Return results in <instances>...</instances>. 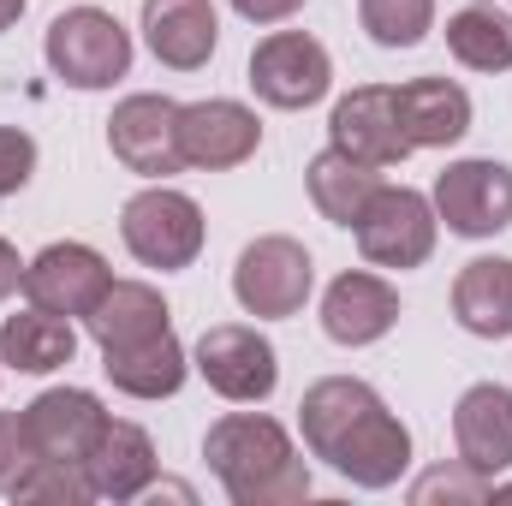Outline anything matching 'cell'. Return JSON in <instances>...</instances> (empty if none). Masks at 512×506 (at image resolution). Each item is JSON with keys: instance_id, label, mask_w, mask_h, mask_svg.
Returning a JSON list of instances; mask_svg holds the SVG:
<instances>
[{"instance_id": "cell-5", "label": "cell", "mask_w": 512, "mask_h": 506, "mask_svg": "<svg viewBox=\"0 0 512 506\" xmlns=\"http://www.w3.org/2000/svg\"><path fill=\"white\" fill-rule=\"evenodd\" d=\"M310 286H316L310 251L298 239H286V233L251 239L239 251V262H233V298L245 304V316H268V322L298 316L304 298H310Z\"/></svg>"}, {"instance_id": "cell-28", "label": "cell", "mask_w": 512, "mask_h": 506, "mask_svg": "<svg viewBox=\"0 0 512 506\" xmlns=\"http://www.w3.org/2000/svg\"><path fill=\"white\" fill-rule=\"evenodd\" d=\"M36 441L24 429V411H0V495H18V483L36 471Z\"/></svg>"}, {"instance_id": "cell-10", "label": "cell", "mask_w": 512, "mask_h": 506, "mask_svg": "<svg viewBox=\"0 0 512 506\" xmlns=\"http://www.w3.org/2000/svg\"><path fill=\"white\" fill-rule=\"evenodd\" d=\"M197 376L209 381L221 399H233V405H256V399L274 393L280 358H274V346L256 328H245V322H215L197 340Z\"/></svg>"}, {"instance_id": "cell-31", "label": "cell", "mask_w": 512, "mask_h": 506, "mask_svg": "<svg viewBox=\"0 0 512 506\" xmlns=\"http://www.w3.org/2000/svg\"><path fill=\"white\" fill-rule=\"evenodd\" d=\"M304 0H233V12L239 18H251V24H280V18H292Z\"/></svg>"}, {"instance_id": "cell-2", "label": "cell", "mask_w": 512, "mask_h": 506, "mask_svg": "<svg viewBox=\"0 0 512 506\" xmlns=\"http://www.w3.org/2000/svg\"><path fill=\"white\" fill-rule=\"evenodd\" d=\"M203 459L233 506H298L310 495V465L292 435L262 411H227L203 435Z\"/></svg>"}, {"instance_id": "cell-18", "label": "cell", "mask_w": 512, "mask_h": 506, "mask_svg": "<svg viewBox=\"0 0 512 506\" xmlns=\"http://www.w3.org/2000/svg\"><path fill=\"white\" fill-rule=\"evenodd\" d=\"M393 102H399V126L411 137V149H447V143H459L471 131V96L453 78L393 84Z\"/></svg>"}, {"instance_id": "cell-11", "label": "cell", "mask_w": 512, "mask_h": 506, "mask_svg": "<svg viewBox=\"0 0 512 506\" xmlns=\"http://www.w3.org/2000/svg\"><path fill=\"white\" fill-rule=\"evenodd\" d=\"M108 149L114 161H126L131 173L143 179H167L185 167L179 155V102L173 96H126L114 114H108Z\"/></svg>"}, {"instance_id": "cell-7", "label": "cell", "mask_w": 512, "mask_h": 506, "mask_svg": "<svg viewBox=\"0 0 512 506\" xmlns=\"http://www.w3.org/2000/svg\"><path fill=\"white\" fill-rule=\"evenodd\" d=\"M245 78H251V90L268 108L298 114V108H310V102L328 96L334 60H328V48H322L316 36H304V30H274V36H262L251 48V72H245Z\"/></svg>"}, {"instance_id": "cell-6", "label": "cell", "mask_w": 512, "mask_h": 506, "mask_svg": "<svg viewBox=\"0 0 512 506\" xmlns=\"http://www.w3.org/2000/svg\"><path fill=\"white\" fill-rule=\"evenodd\" d=\"M358 251L370 256L376 268H423L435 256V233H441V215L423 191L411 185H382L370 197V209L358 215Z\"/></svg>"}, {"instance_id": "cell-4", "label": "cell", "mask_w": 512, "mask_h": 506, "mask_svg": "<svg viewBox=\"0 0 512 506\" xmlns=\"http://www.w3.org/2000/svg\"><path fill=\"white\" fill-rule=\"evenodd\" d=\"M120 239L143 268H191L203 251V209L173 185H149L120 209Z\"/></svg>"}, {"instance_id": "cell-17", "label": "cell", "mask_w": 512, "mask_h": 506, "mask_svg": "<svg viewBox=\"0 0 512 506\" xmlns=\"http://www.w3.org/2000/svg\"><path fill=\"white\" fill-rule=\"evenodd\" d=\"M143 42L161 66L197 72L221 42V18L209 0H143Z\"/></svg>"}, {"instance_id": "cell-14", "label": "cell", "mask_w": 512, "mask_h": 506, "mask_svg": "<svg viewBox=\"0 0 512 506\" xmlns=\"http://www.w3.org/2000/svg\"><path fill=\"white\" fill-rule=\"evenodd\" d=\"M328 137H334V149H346V155H358L370 167H399L411 155L393 84H358L352 96H340L334 114H328Z\"/></svg>"}, {"instance_id": "cell-32", "label": "cell", "mask_w": 512, "mask_h": 506, "mask_svg": "<svg viewBox=\"0 0 512 506\" xmlns=\"http://www.w3.org/2000/svg\"><path fill=\"white\" fill-rule=\"evenodd\" d=\"M18 286H24V262H18V251L0 239V298H12Z\"/></svg>"}, {"instance_id": "cell-24", "label": "cell", "mask_w": 512, "mask_h": 506, "mask_svg": "<svg viewBox=\"0 0 512 506\" xmlns=\"http://www.w3.org/2000/svg\"><path fill=\"white\" fill-rule=\"evenodd\" d=\"M102 370L108 381L131 393V399H173L179 387H185V346L173 340V328L167 334H155V340H137V346H114V352H102Z\"/></svg>"}, {"instance_id": "cell-22", "label": "cell", "mask_w": 512, "mask_h": 506, "mask_svg": "<svg viewBox=\"0 0 512 506\" xmlns=\"http://www.w3.org/2000/svg\"><path fill=\"white\" fill-rule=\"evenodd\" d=\"M304 185H310V203L322 209V221L334 227H358V215L370 209V197L382 191V167L346 155V149H322L310 167H304Z\"/></svg>"}, {"instance_id": "cell-23", "label": "cell", "mask_w": 512, "mask_h": 506, "mask_svg": "<svg viewBox=\"0 0 512 506\" xmlns=\"http://www.w3.org/2000/svg\"><path fill=\"white\" fill-rule=\"evenodd\" d=\"M72 352H78V334L54 310L30 304V310H18V316L0 322V364L18 370V376H48V370L72 364Z\"/></svg>"}, {"instance_id": "cell-29", "label": "cell", "mask_w": 512, "mask_h": 506, "mask_svg": "<svg viewBox=\"0 0 512 506\" xmlns=\"http://www.w3.org/2000/svg\"><path fill=\"white\" fill-rule=\"evenodd\" d=\"M411 501L417 506H429V501H465V506H477V501H489V477H477L471 465H459V471H429L417 489H411Z\"/></svg>"}, {"instance_id": "cell-25", "label": "cell", "mask_w": 512, "mask_h": 506, "mask_svg": "<svg viewBox=\"0 0 512 506\" xmlns=\"http://www.w3.org/2000/svg\"><path fill=\"white\" fill-rule=\"evenodd\" d=\"M447 48L471 72H512V18L495 6H465L447 18Z\"/></svg>"}, {"instance_id": "cell-20", "label": "cell", "mask_w": 512, "mask_h": 506, "mask_svg": "<svg viewBox=\"0 0 512 506\" xmlns=\"http://www.w3.org/2000/svg\"><path fill=\"white\" fill-rule=\"evenodd\" d=\"M453 316L477 340H507L512 334V256H477L453 280Z\"/></svg>"}, {"instance_id": "cell-21", "label": "cell", "mask_w": 512, "mask_h": 506, "mask_svg": "<svg viewBox=\"0 0 512 506\" xmlns=\"http://www.w3.org/2000/svg\"><path fill=\"white\" fill-rule=\"evenodd\" d=\"M84 322H90V340H96L102 352H114V346H137V340L167 334V328H173V310H167V298H161L155 286H143V280H114V286L102 292V304H96Z\"/></svg>"}, {"instance_id": "cell-30", "label": "cell", "mask_w": 512, "mask_h": 506, "mask_svg": "<svg viewBox=\"0 0 512 506\" xmlns=\"http://www.w3.org/2000/svg\"><path fill=\"white\" fill-rule=\"evenodd\" d=\"M30 173H36V137L18 126H0V197L24 191Z\"/></svg>"}, {"instance_id": "cell-3", "label": "cell", "mask_w": 512, "mask_h": 506, "mask_svg": "<svg viewBox=\"0 0 512 506\" xmlns=\"http://www.w3.org/2000/svg\"><path fill=\"white\" fill-rule=\"evenodd\" d=\"M48 66L72 90H108L131 72V30L102 6H72L48 24Z\"/></svg>"}, {"instance_id": "cell-9", "label": "cell", "mask_w": 512, "mask_h": 506, "mask_svg": "<svg viewBox=\"0 0 512 506\" xmlns=\"http://www.w3.org/2000/svg\"><path fill=\"white\" fill-rule=\"evenodd\" d=\"M108 286H114L108 256L90 251V245H78V239H60V245H48V251H36L24 262V298H30L36 310L66 316V322H72V316H90Z\"/></svg>"}, {"instance_id": "cell-12", "label": "cell", "mask_w": 512, "mask_h": 506, "mask_svg": "<svg viewBox=\"0 0 512 506\" xmlns=\"http://www.w3.org/2000/svg\"><path fill=\"white\" fill-rule=\"evenodd\" d=\"M262 143V126L245 102H227V96H209V102H185L179 108V155L185 167H203V173H227V167H245Z\"/></svg>"}, {"instance_id": "cell-15", "label": "cell", "mask_w": 512, "mask_h": 506, "mask_svg": "<svg viewBox=\"0 0 512 506\" xmlns=\"http://www.w3.org/2000/svg\"><path fill=\"white\" fill-rule=\"evenodd\" d=\"M453 441H459V465H471L477 477H501L512 465V387L501 381L465 387L453 405Z\"/></svg>"}, {"instance_id": "cell-34", "label": "cell", "mask_w": 512, "mask_h": 506, "mask_svg": "<svg viewBox=\"0 0 512 506\" xmlns=\"http://www.w3.org/2000/svg\"><path fill=\"white\" fill-rule=\"evenodd\" d=\"M495 495H512V489H495Z\"/></svg>"}, {"instance_id": "cell-1", "label": "cell", "mask_w": 512, "mask_h": 506, "mask_svg": "<svg viewBox=\"0 0 512 506\" xmlns=\"http://www.w3.org/2000/svg\"><path fill=\"white\" fill-rule=\"evenodd\" d=\"M304 447L328 459L358 489H393L411 465V429L387 411V399L358 376H322L298 405Z\"/></svg>"}, {"instance_id": "cell-16", "label": "cell", "mask_w": 512, "mask_h": 506, "mask_svg": "<svg viewBox=\"0 0 512 506\" xmlns=\"http://www.w3.org/2000/svg\"><path fill=\"white\" fill-rule=\"evenodd\" d=\"M393 322H399V292L382 274L352 268L322 292V334L334 346H376Z\"/></svg>"}, {"instance_id": "cell-8", "label": "cell", "mask_w": 512, "mask_h": 506, "mask_svg": "<svg viewBox=\"0 0 512 506\" xmlns=\"http://www.w3.org/2000/svg\"><path fill=\"white\" fill-rule=\"evenodd\" d=\"M435 215L459 239H495V233H507L512 227V167L507 161H489V155L453 161L435 179Z\"/></svg>"}, {"instance_id": "cell-13", "label": "cell", "mask_w": 512, "mask_h": 506, "mask_svg": "<svg viewBox=\"0 0 512 506\" xmlns=\"http://www.w3.org/2000/svg\"><path fill=\"white\" fill-rule=\"evenodd\" d=\"M24 429L36 441V459H60V465H84L90 447L108 429V411L90 387H48L24 405Z\"/></svg>"}, {"instance_id": "cell-26", "label": "cell", "mask_w": 512, "mask_h": 506, "mask_svg": "<svg viewBox=\"0 0 512 506\" xmlns=\"http://www.w3.org/2000/svg\"><path fill=\"white\" fill-rule=\"evenodd\" d=\"M358 24L382 48H417L435 30V0H364L358 6Z\"/></svg>"}, {"instance_id": "cell-27", "label": "cell", "mask_w": 512, "mask_h": 506, "mask_svg": "<svg viewBox=\"0 0 512 506\" xmlns=\"http://www.w3.org/2000/svg\"><path fill=\"white\" fill-rule=\"evenodd\" d=\"M12 501H48V506H84L96 501V489H90V477H84V465H60V459H42L24 483H18V495Z\"/></svg>"}, {"instance_id": "cell-19", "label": "cell", "mask_w": 512, "mask_h": 506, "mask_svg": "<svg viewBox=\"0 0 512 506\" xmlns=\"http://www.w3.org/2000/svg\"><path fill=\"white\" fill-rule=\"evenodd\" d=\"M84 477H90L96 501H137L155 483V441H149V429L108 417L102 441L84 459Z\"/></svg>"}, {"instance_id": "cell-33", "label": "cell", "mask_w": 512, "mask_h": 506, "mask_svg": "<svg viewBox=\"0 0 512 506\" xmlns=\"http://www.w3.org/2000/svg\"><path fill=\"white\" fill-rule=\"evenodd\" d=\"M18 12H24V0H0V30H12V24H18Z\"/></svg>"}]
</instances>
